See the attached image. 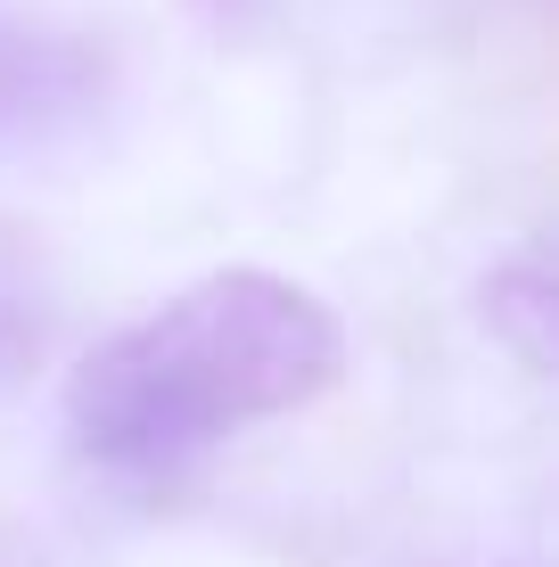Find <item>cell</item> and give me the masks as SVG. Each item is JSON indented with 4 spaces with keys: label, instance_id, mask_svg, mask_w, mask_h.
I'll list each match as a JSON object with an SVG mask.
<instances>
[{
    "label": "cell",
    "instance_id": "8992f818",
    "mask_svg": "<svg viewBox=\"0 0 559 567\" xmlns=\"http://www.w3.org/2000/svg\"><path fill=\"white\" fill-rule=\"evenodd\" d=\"M518 567H535V559H518Z\"/></svg>",
    "mask_w": 559,
    "mask_h": 567
},
{
    "label": "cell",
    "instance_id": "6da1fadb",
    "mask_svg": "<svg viewBox=\"0 0 559 567\" xmlns=\"http://www.w3.org/2000/svg\"><path fill=\"white\" fill-rule=\"evenodd\" d=\"M345 379V321L304 280L222 264L66 370V444L100 477L173 485L215 444L313 412Z\"/></svg>",
    "mask_w": 559,
    "mask_h": 567
},
{
    "label": "cell",
    "instance_id": "3957f363",
    "mask_svg": "<svg viewBox=\"0 0 559 567\" xmlns=\"http://www.w3.org/2000/svg\"><path fill=\"white\" fill-rule=\"evenodd\" d=\"M477 321L494 329V346L544 379L551 354H559V288H551V264L544 256H510L477 280Z\"/></svg>",
    "mask_w": 559,
    "mask_h": 567
},
{
    "label": "cell",
    "instance_id": "5b68a950",
    "mask_svg": "<svg viewBox=\"0 0 559 567\" xmlns=\"http://www.w3.org/2000/svg\"><path fill=\"white\" fill-rule=\"evenodd\" d=\"M0 567H17V551H0Z\"/></svg>",
    "mask_w": 559,
    "mask_h": 567
},
{
    "label": "cell",
    "instance_id": "277c9868",
    "mask_svg": "<svg viewBox=\"0 0 559 567\" xmlns=\"http://www.w3.org/2000/svg\"><path fill=\"white\" fill-rule=\"evenodd\" d=\"M50 346V312H42V288H33V271L0 247V386L33 379V362H42Z\"/></svg>",
    "mask_w": 559,
    "mask_h": 567
},
{
    "label": "cell",
    "instance_id": "7a4b0ae2",
    "mask_svg": "<svg viewBox=\"0 0 559 567\" xmlns=\"http://www.w3.org/2000/svg\"><path fill=\"white\" fill-rule=\"evenodd\" d=\"M107 100V58L74 33L25 25L0 9V141L50 148L66 132H83Z\"/></svg>",
    "mask_w": 559,
    "mask_h": 567
}]
</instances>
